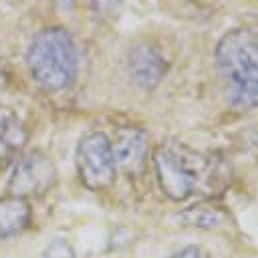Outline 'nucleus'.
Returning <instances> with one entry per match:
<instances>
[{
	"label": "nucleus",
	"instance_id": "1",
	"mask_svg": "<svg viewBox=\"0 0 258 258\" xmlns=\"http://www.w3.org/2000/svg\"><path fill=\"white\" fill-rule=\"evenodd\" d=\"M155 169L163 194L177 202L196 194H214L224 187L230 177L222 163L212 155L175 143L157 149Z\"/></svg>",
	"mask_w": 258,
	"mask_h": 258
},
{
	"label": "nucleus",
	"instance_id": "2",
	"mask_svg": "<svg viewBox=\"0 0 258 258\" xmlns=\"http://www.w3.org/2000/svg\"><path fill=\"white\" fill-rule=\"evenodd\" d=\"M216 67L232 105L258 107V30L234 28L224 34L216 46Z\"/></svg>",
	"mask_w": 258,
	"mask_h": 258
},
{
	"label": "nucleus",
	"instance_id": "3",
	"mask_svg": "<svg viewBox=\"0 0 258 258\" xmlns=\"http://www.w3.org/2000/svg\"><path fill=\"white\" fill-rule=\"evenodd\" d=\"M32 79L46 91H62L79 73V48L73 36L58 26L40 30L26 52Z\"/></svg>",
	"mask_w": 258,
	"mask_h": 258
},
{
	"label": "nucleus",
	"instance_id": "4",
	"mask_svg": "<svg viewBox=\"0 0 258 258\" xmlns=\"http://www.w3.org/2000/svg\"><path fill=\"white\" fill-rule=\"evenodd\" d=\"M115 157L105 133H87L77 147V171L89 189H103L115 179Z\"/></svg>",
	"mask_w": 258,
	"mask_h": 258
},
{
	"label": "nucleus",
	"instance_id": "5",
	"mask_svg": "<svg viewBox=\"0 0 258 258\" xmlns=\"http://www.w3.org/2000/svg\"><path fill=\"white\" fill-rule=\"evenodd\" d=\"M54 181H56L54 163L42 151H28L16 161L8 187L12 196L18 198L40 196L48 187H52Z\"/></svg>",
	"mask_w": 258,
	"mask_h": 258
},
{
	"label": "nucleus",
	"instance_id": "6",
	"mask_svg": "<svg viewBox=\"0 0 258 258\" xmlns=\"http://www.w3.org/2000/svg\"><path fill=\"white\" fill-rule=\"evenodd\" d=\"M111 147H113L115 165H119L129 175H139L145 169L149 141H147V133L143 129L121 127L115 133V141Z\"/></svg>",
	"mask_w": 258,
	"mask_h": 258
},
{
	"label": "nucleus",
	"instance_id": "7",
	"mask_svg": "<svg viewBox=\"0 0 258 258\" xmlns=\"http://www.w3.org/2000/svg\"><path fill=\"white\" fill-rule=\"evenodd\" d=\"M127 64L131 79L141 89H153L155 85H159V81L165 77L167 71L165 56L157 50V46L149 42H135L129 48Z\"/></svg>",
	"mask_w": 258,
	"mask_h": 258
},
{
	"label": "nucleus",
	"instance_id": "8",
	"mask_svg": "<svg viewBox=\"0 0 258 258\" xmlns=\"http://www.w3.org/2000/svg\"><path fill=\"white\" fill-rule=\"evenodd\" d=\"M30 222V206L24 198H0V238L18 236Z\"/></svg>",
	"mask_w": 258,
	"mask_h": 258
},
{
	"label": "nucleus",
	"instance_id": "9",
	"mask_svg": "<svg viewBox=\"0 0 258 258\" xmlns=\"http://www.w3.org/2000/svg\"><path fill=\"white\" fill-rule=\"evenodd\" d=\"M24 141L26 131L22 123L10 113L0 115V159H6L12 153H16L24 145Z\"/></svg>",
	"mask_w": 258,
	"mask_h": 258
},
{
	"label": "nucleus",
	"instance_id": "10",
	"mask_svg": "<svg viewBox=\"0 0 258 258\" xmlns=\"http://www.w3.org/2000/svg\"><path fill=\"white\" fill-rule=\"evenodd\" d=\"M179 220L185 222L187 226L212 230V228H220V226L226 222V212L220 210L218 206H204V204H198V206H191V208H187L185 212H181Z\"/></svg>",
	"mask_w": 258,
	"mask_h": 258
},
{
	"label": "nucleus",
	"instance_id": "11",
	"mask_svg": "<svg viewBox=\"0 0 258 258\" xmlns=\"http://www.w3.org/2000/svg\"><path fill=\"white\" fill-rule=\"evenodd\" d=\"M44 258H75V248L64 238H56L44 248Z\"/></svg>",
	"mask_w": 258,
	"mask_h": 258
},
{
	"label": "nucleus",
	"instance_id": "12",
	"mask_svg": "<svg viewBox=\"0 0 258 258\" xmlns=\"http://www.w3.org/2000/svg\"><path fill=\"white\" fill-rule=\"evenodd\" d=\"M91 4L103 16H117L121 8V0H91Z\"/></svg>",
	"mask_w": 258,
	"mask_h": 258
},
{
	"label": "nucleus",
	"instance_id": "13",
	"mask_svg": "<svg viewBox=\"0 0 258 258\" xmlns=\"http://www.w3.org/2000/svg\"><path fill=\"white\" fill-rule=\"evenodd\" d=\"M169 258H204V256H202V250L198 246H185L179 252L171 254Z\"/></svg>",
	"mask_w": 258,
	"mask_h": 258
},
{
	"label": "nucleus",
	"instance_id": "14",
	"mask_svg": "<svg viewBox=\"0 0 258 258\" xmlns=\"http://www.w3.org/2000/svg\"><path fill=\"white\" fill-rule=\"evenodd\" d=\"M58 6H62V8H71V6H75V2L77 0H54Z\"/></svg>",
	"mask_w": 258,
	"mask_h": 258
}]
</instances>
